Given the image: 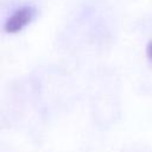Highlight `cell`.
Returning a JSON list of instances; mask_svg holds the SVG:
<instances>
[{
	"instance_id": "6da1fadb",
	"label": "cell",
	"mask_w": 152,
	"mask_h": 152,
	"mask_svg": "<svg viewBox=\"0 0 152 152\" xmlns=\"http://www.w3.org/2000/svg\"><path fill=\"white\" fill-rule=\"evenodd\" d=\"M36 10L32 6H24L15 11L5 23V31L7 33H18L26 27L34 18Z\"/></svg>"
},
{
	"instance_id": "7a4b0ae2",
	"label": "cell",
	"mask_w": 152,
	"mask_h": 152,
	"mask_svg": "<svg viewBox=\"0 0 152 152\" xmlns=\"http://www.w3.org/2000/svg\"><path fill=\"white\" fill-rule=\"evenodd\" d=\"M146 53H147V57L150 58V61L152 62V40L148 43V45L146 48Z\"/></svg>"
}]
</instances>
